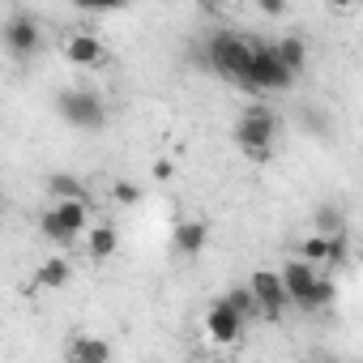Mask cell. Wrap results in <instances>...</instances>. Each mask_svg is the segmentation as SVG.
Instances as JSON below:
<instances>
[{
    "instance_id": "6da1fadb",
    "label": "cell",
    "mask_w": 363,
    "mask_h": 363,
    "mask_svg": "<svg viewBox=\"0 0 363 363\" xmlns=\"http://www.w3.org/2000/svg\"><path fill=\"white\" fill-rule=\"evenodd\" d=\"M206 56H210V69H214L218 77H227V82H235V86H248L252 60H257V39L235 35V30H218V35H210Z\"/></svg>"
},
{
    "instance_id": "7402d4cb",
    "label": "cell",
    "mask_w": 363,
    "mask_h": 363,
    "mask_svg": "<svg viewBox=\"0 0 363 363\" xmlns=\"http://www.w3.org/2000/svg\"><path fill=\"white\" fill-rule=\"evenodd\" d=\"M137 197H141V193H137L133 184H124V179H120V184H116V201H120V206H133Z\"/></svg>"
},
{
    "instance_id": "9a60e30c",
    "label": "cell",
    "mask_w": 363,
    "mask_h": 363,
    "mask_svg": "<svg viewBox=\"0 0 363 363\" xmlns=\"http://www.w3.org/2000/svg\"><path fill=\"white\" fill-rule=\"evenodd\" d=\"M48 193H52V206H56V201H86L82 179H73V175H65V171L48 175Z\"/></svg>"
},
{
    "instance_id": "8992f818",
    "label": "cell",
    "mask_w": 363,
    "mask_h": 363,
    "mask_svg": "<svg viewBox=\"0 0 363 363\" xmlns=\"http://www.w3.org/2000/svg\"><path fill=\"white\" fill-rule=\"evenodd\" d=\"M5 48H9V56H18V60H26V56H35L39 48H43V35H39V22H35V13H26V9H18L9 22H5Z\"/></svg>"
},
{
    "instance_id": "d6986e66",
    "label": "cell",
    "mask_w": 363,
    "mask_h": 363,
    "mask_svg": "<svg viewBox=\"0 0 363 363\" xmlns=\"http://www.w3.org/2000/svg\"><path fill=\"white\" fill-rule=\"evenodd\" d=\"M299 261H308V265H329V240L325 235H312V240H303L299 244Z\"/></svg>"
},
{
    "instance_id": "5bb4252c",
    "label": "cell",
    "mask_w": 363,
    "mask_h": 363,
    "mask_svg": "<svg viewBox=\"0 0 363 363\" xmlns=\"http://www.w3.org/2000/svg\"><path fill=\"white\" fill-rule=\"evenodd\" d=\"M69 278H73V265H69L65 257H52V261H43V265H39V274H35V282H39V286H48V291H60V286H69Z\"/></svg>"
},
{
    "instance_id": "ba28073f",
    "label": "cell",
    "mask_w": 363,
    "mask_h": 363,
    "mask_svg": "<svg viewBox=\"0 0 363 363\" xmlns=\"http://www.w3.org/2000/svg\"><path fill=\"white\" fill-rule=\"evenodd\" d=\"M206 333L214 342H223V346H235V342H244V316L227 299H214L206 308Z\"/></svg>"
},
{
    "instance_id": "5b68a950",
    "label": "cell",
    "mask_w": 363,
    "mask_h": 363,
    "mask_svg": "<svg viewBox=\"0 0 363 363\" xmlns=\"http://www.w3.org/2000/svg\"><path fill=\"white\" fill-rule=\"evenodd\" d=\"M278 274H282V282H286L291 308L308 312V308H312V295H316V286H320V278H325V274H316V265H308V261H299V257H291Z\"/></svg>"
},
{
    "instance_id": "8fae6325",
    "label": "cell",
    "mask_w": 363,
    "mask_h": 363,
    "mask_svg": "<svg viewBox=\"0 0 363 363\" xmlns=\"http://www.w3.org/2000/svg\"><path fill=\"white\" fill-rule=\"evenodd\" d=\"M206 244H210V231H206V223H179V227L171 231V248H175V252H184V257H197V252H206Z\"/></svg>"
},
{
    "instance_id": "cb8c5ba5",
    "label": "cell",
    "mask_w": 363,
    "mask_h": 363,
    "mask_svg": "<svg viewBox=\"0 0 363 363\" xmlns=\"http://www.w3.org/2000/svg\"><path fill=\"white\" fill-rule=\"evenodd\" d=\"M154 179H171V162H167V158L154 162Z\"/></svg>"
},
{
    "instance_id": "4fadbf2b",
    "label": "cell",
    "mask_w": 363,
    "mask_h": 363,
    "mask_svg": "<svg viewBox=\"0 0 363 363\" xmlns=\"http://www.w3.org/2000/svg\"><path fill=\"white\" fill-rule=\"evenodd\" d=\"M39 235H43L48 244H56V248H69V244L77 240V231H69V227H65V218H60L52 206L39 214Z\"/></svg>"
},
{
    "instance_id": "2e32d148",
    "label": "cell",
    "mask_w": 363,
    "mask_h": 363,
    "mask_svg": "<svg viewBox=\"0 0 363 363\" xmlns=\"http://www.w3.org/2000/svg\"><path fill=\"white\" fill-rule=\"evenodd\" d=\"M116 248H120V231H116L111 223H99V227L90 231V257H94V261H107Z\"/></svg>"
},
{
    "instance_id": "9c48e42d",
    "label": "cell",
    "mask_w": 363,
    "mask_h": 363,
    "mask_svg": "<svg viewBox=\"0 0 363 363\" xmlns=\"http://www.w3.org/2000/svg\"><path fill=\"white\" fill-rule=\"evenodd\" d=\"M60 52H65V60H69V65H77V69L103 65V56H107L103 39H99V35H90V30H73V35H65Z\"/></svg>"
},
{
    "instance_id": "7c38bea8",
    "label": "cell",
    "mask_w": 363,
    "mask_h": 363,
    "mask_svg": "<svg viewBox=\"0 0 363 363\" xmlns=\"http://www.w3.org/2000/svg\"><path fill=\"white\" fill-rule=\"evenodd\" d=\"M274 52H278V60H282V65H286L295 77L308 69V43H303L299 35H282V39L274 43Z\"/></svg>"
},
{
    "instance_id": "603a6c76",
    "label": "cell",
    "mask_w": 363,
    "mask_h": 363,
    "mask_svg": "<svg viewBox=\"0 0 363 363\" xmlns=\"http://www.w3.org/2000/svg\"><path fill=\"white\" fill-rule=\"evenodd\" d=\"M261 13H265V18H282L286 5H282V0H261Z\"/></svg>"
},
{
    "instance_id": "7a4b0ae2",
    "label": "cell",
    "mask_w": 363,
    "mask_h": 363,
    "mask_svg": "<svg viewBox=\"0 0 363 363\" xmlns=\"http://www.w3.org/2000/svg\"><path fill=\"white\" fill-rule=\"evenodd\" d=\"M274 141H278V116L265 103L244 107V116L235 120V145L252 162H265V158H274Z\"/></svg>"
},
{
    "instance_id": "44dd1931",
    "label": "cell",
    "mask_w": 363,
    "mask_h": 363,
    "mask_svg": "<svg viewBox=\"0 0 363 363\" xmlns=\"http://www.w3.org/2000/svg\"><path fill=\"white\" fill-rule=\"evenodd\" d=\"M346 265V231L342 235H329V269Z\"/></svg>"
},
{
    "instance_id": "277c9868",
    "label": "cell",
    "mask_w": 363,
    "mask_h": 363,
    "mask_svg": "<svg viewBox=\"0 0 363 363\" xmlns=\"http://www.w3.org/2000/svg\"><path fill=\"white\" fill-rule=\"evenodd\" d=\"M291 86H295V73L278 60L274 43H257V60H252V73H248V90H274V94H282Z\"/></svg>"
},
{
    "instance_id": "e0dca14e",
    "label": "cell",
    "mask_w": 363,
    "mask_h": 363,
    "mask_svg": "<svg viewBox=\"0 0 363 363\" xmlns=\"http://www.w3.org/2000/svg\"><path fill=\"white\" fill-rule=\"evenodd\" d=\"M52 210H56V214L65 218V227H69V231H77V235L86 231V210H90L86 201H56Z\"/></svg>"
},
{
    "instance_id": "d4e9b609",
    "label": "cell",
    "mask_w": 363,
    "mask_h": 363,
    "mask_svg": "<svg viewBox=\"0 0 363 363\" xmlns=\"http://www.w3.org/2000/svg\"><path fill=\"white\" fill-rule=\"evenodd\" d=\"M312 363H337V359H333V354H316Z\"/></svg>"
},
{
    "instance_id": "30bf717a",
    "label": "cell",
    "mask_w": 363,
    "mask_h": 363,
    "mask_svg": "<svg viewBox=\"0 0 363 363\" xmlns=\"http://www.w3.org/2000/svg\"><path fill=\"white\" fill-rule=\"evenodd\" d=\"M65 359L69 363H111V342H103L94 333H73L65 346Z\"/></svg>"
},
{
    "instance_id": "52a82bcc",
    "label": "cell",
    "mask_w": 363,
    "mask_h": 363,
    "mask_svg": "<svg viewBox=\"0 0 363 363\" xmlns=\"http://www.w3.org/2000/svg\"><path fill=\"white\" fill-rule=\"evenodd\" d=\"M248 286H252V295H257V303H261V316L278 320V316L291 308V295H286V282H282V274H274V269H257Z\"/></svg>"
},
{
    "instance_id": "ffe728a7",
    "label": "cell",
    "mask_w": 363,
    "mask_h": 363,
    "mask_svg": "<svg viewBox=\"0 0 363 363\" xmlns=\"http://www.w3.org/2000/svg\"><path fill=\"white\" fill-rule=\"evenodd\" d=\"M346 231V223H342V214L333 210V206H316V235H342Z\"/></svg>"
},
{
    "instance_id": "ac0fdd59",
    "label": "cell",
    "mask_w": 363,
    "mask_h": 363,
    "mask_svg": "<svg viewBox=\"0 0 363 363\" xmlns=\"http://www.w3.org/2000/svg\"><path fill=\"white\" fill-rule=\"evenodd\" d=\"M227 303L248 320V316H261V303H257V295H252V286H231L227 291Z\"/></svg>"
},
{
    "instance_id": "3957f363",
    "label": "cell",
    "mask_w": 363,
    "mask_h": 363,
    "mask_svg": "<svg viewBox=\"0 0 363 363\" xmlns=\"http://www.w3.org/2000/svg\"><path fill=\"white\" fill-rule=\"evenodd\" d=\"M56 111L73 128H103L107 124V103L94 90H60L56 94Z\"/></svg>"
}]
</instances>
